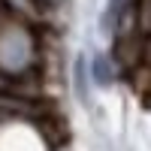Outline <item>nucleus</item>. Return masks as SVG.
<instances>
[{
  "label": "nucleus",
  "instance_id": "obj_5",
  "mask_svg": "<svg viewBox=\"0 0 151 151\" xmlns=\"http://www.w3.org/2000/svg\"><path fill=\"white\" fill-rule=\"evenodd\" d=\"M3 88H6V79H3V76H0V91H3Z\"/></svg>",
  "mask_w": 151,
  "mask_h": 151
},
{
  "label": "nucleus",
  "instance_id": "obj_4",
  "mask_svg": "<svg viewBox=\"0 0 151 151\" xmlns=\"http://www.w3.org/2000/svg\"><path fill=\"white\" fill-rule=\"evenodd\" d=\"M40 3H48V6H60L64 0H40Z\"/></svg>",
  "mask_w": 151,
  "mask_h": 151
},
{
  "label": "nucleus",
  "instance_id": "obj_3",
  "mask_svg": "<svg viewBox=\"0 0 151 151\" xmlns=\"http://www.w3.org/2000/svg\"><path fill=\"white\" fill-rule=\"evenodd\" d=\"M73 82H76V94H79V100L88 103V64H85V58L76 60V67H73Z\"/></svg>",
  "mask_w": 151,
  "mask_h": 151
},
{
  "label": "nucleus",
  "instance_id": "obj_2",
  "mask_svg": "<svg viewBox=\"0 0 151 151\" xmlns=\"http://www.w3.org/2000/svg\"><path fill=\"white\" fill-rule=\"evenodd\" d=\"M127 9H130V0H109V6H106V15H103V27H106V30H115L118 24L124 21Z\"/></svg>",
  "mask_w": 151,
  "mask_h": 151
},
{
  "label": "nucleus",
  "instance_id": "obj_1",
  "mask_svg": "<svg viewBox=\"0 0 151 151\" xmlns=\"http://www.w3.org/2000/svg\"><path fill=\"white\" fill-rule=\"evenodd\" d=\"M91 79L100 88H109L112 82H115V70H112V64H109L106 55H94L91 58Z\"/></svg>",
  "mask_w": 151,
  "mask_h": 151
}]
</instances>
